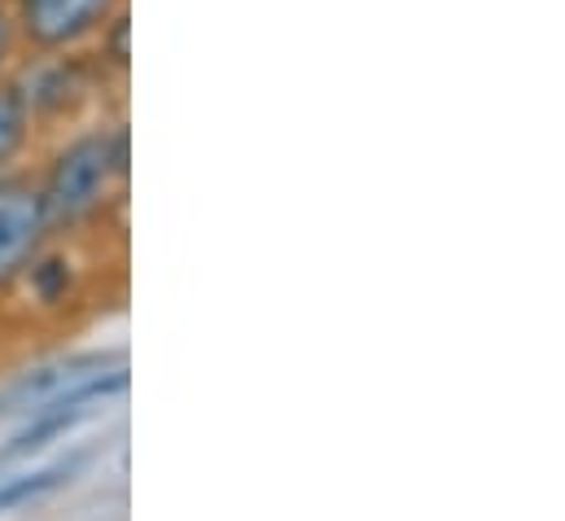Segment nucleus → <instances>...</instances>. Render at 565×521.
<instances>
[{
	"mask_svg": "<svg viewBox=\"0 0 565 521\" xmlns=\"http://www.w3.org/2000/svg\"><path fill=\"white\" fill-rule=\"evenodd\" d=\"M124 171H128V131H97L66 145L40 189L49 228L88 220Z\"/></svg>",
	"mask_w": 565,
	"mask_h": 521,
	"instance_id": "nucleus-1",
	"label": "nucleus"
},
{
	"mask_svg": "<svg viewBox=\"0 0 565 521\" xmlns=\"http://www.w3.org/2000/svg\"><path fill=\"white\" fill-rule=\"evenodd\" d=\"M128 386V369L110 355H75L62 364H44L35 373H22L13 386L0 391V416H35L71 403H102L106 394Z\"/></svg>",
	"mask_w": 565,
	"mask_h": 521,
	"instance_id": "nucleus-2",
	"label": "nucleus"
},
{
	"mask_svg": "<svg viewBox=\"0 0 565 521\" xmlns=\"http://www.w3.org/2000/svg\"><path fill=\"white\" fill-rule=\"evenodd\" d=\"M44 233H49V220H44L40 193L31 184L0 180V285L35 259Z\"/></svg>",
	"mask_w": 565,
	"mask_h": 521,
	"instance_id": "nucleus-3",
	"label": "nucleus"
},
{
	"mask_svg": "<svg viewBox=\"0 0 565 521\" xmlns=\"http://www.w3.org/2000/svg\"><path fill=\"white\" fill-rule=\"evenodd\" d=\"M115 4L119 0H22L18 18L35 49H66L93 35L97 26H106Z\"/></svg>",
	"mask_w": 565,
	"mask_h": 521,
	"instance_id": "nucleus-4",
	"label": "nucleus"
},
{
	"mask_svg": "<svg viewBox=\"0 0 565 521\" xmlns=\"http://www.w3.org/2000/svg\"><path fill=\"white\" fill-rule=\"evenodd\" d=\"M88 412H93L88 403H71V407L35 412V416H31V425H26V429H18V434L9 438V447H0V460H13V456H26V451H40L49 438H57V434L75 429V425H79Z\"/></svg>",
	"mask_w": 565,
	"mask_h": 521,
	"instance_id": "nucleus-5",
	"label": "nucleus"
},
{
	"mask_svg": "<svg viewBox=\"0 0 565 521\" xmlns=\"http://www.w3.org/2000/svg\"><path fill=\"white\" fill-rule=\"evenodd\" d=\"M79 93H84V75H79V66H75V62H57V66H49V71H40V75H35V84H31L26 102H31V110L40 106V110L57 115V110L75 106V102H79Z\"/></svg>",
	"mask_w": 565,
	"mask_h": 521,
	"instance_id": "nucleus-6",
	"label": "nucleus"
},
{
	"mask_svg": "<svg viewBox=\"0 0 565 521\" xmlns=\"http://www.w3.org/2000/svg\"><path fill=\"white\" fill-rule=\"evenodd\" d=\"M31 131V102L18 84H0V167L9 158H18V149L26 145Z\"/></svg>",
	"mask_w": 565,
	"mask_h": 521,
	"instance_id": "nucleus-7",
	"label": "nucleus"
},
{
	"mask_svg": "<svg viewBox=\"0 0 565 521\" xmlns=\"http://www.w3.org/2000/svg\"><path fill=\"white\" fill-rule=\"evenodd\" d=\"M66 482V469H44V474H22V478H4L0 482V513L18 509V504H31L49 491H57Z\"/></svg>",
	"mask_w": 565,
	"mask_h": 521,
	"instance_id": "nucleus-8",
	"label": "nucleus"
},
{
	"mask_svg": "<svg viewBox=\"0 0 565 521\" xmlns=\"http://www.w3.org/2000/svg\"><path fill=\"white\" fill-rule=\"evenodd\" d=\"M31 280H35V289H40L44 302H57L62 289H66V263L62 259L40 263V267H31Z\"/></svg>",
	"mask_w": 565,
	"mask_h": 521,
	"instance_id": "nucleus-9",
	"label": "nucleus"
},
{
	"mask_svg": "<svg viewBox=\"0 0 565 521\" xmlns=\"http://www.w3.org/2000/svg\"><path fill=\"white\" fill-rule=\"evenodd\" d=\"M110 57H115V66H124V62H128V18H115V40H110Z\"/></svg>",
	"mask_w": 565,
	"mask_h": 521,
	"instance_id": "nucleus-10",
	"label": "nucleus"
},
{
	"mask_svg": "<svg viewBox=\"0 0 565 521\" xmlns=\"http://www.w3.org/2000/svg\"><path fill=\"white\" fill-rule=\"evenodd\" d=\"M9 44H13V31H9V18H0V62H4Z\"/></svg>",
	"mask_w": 565,
	"mask_h": 521,
	"instance_id": "nucleus-11",
	"label": "nucleus"
}]
</instances>
